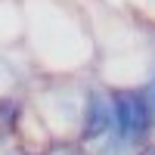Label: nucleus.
I'll return each mask as SVG.
<instances>
[{"label":"nucleus","instance_id":"obj_1","mask_svg":"<svg viewBox=\"0 0 155 155\" xmlns=\"http://www.w3.org/2000/svg\"><path fill=\"white\" fill-rule=\"evenodd\" d=\"M112 127V102L109 93L102 90H87L84 96V112H81V140H99Z\"/></svg>","mask_w":155,"mask_h":155},{"label":"nucleus","instance_id":"obj_2","mask_svg":"<svg viewBox=\"0 0 155 155\" xmlns=\"http://www.w3.org/2000/svg\"><path fill=\"white\" fill-rule=\"evenodd\" d=\"M127 93V112H130V124H127V149L143 146L155 130V112L146 102L143 90H124Z\"/></svg>","mask_w":155,"mask_h":155},{"label":"nucleus","instance_id":"obj_3","mask_svg":"<svg viewBox=\"0 0 155 155\" xmlns=\"http://www.w3.org/2000/svg\"><path fill=\"white\" fill-rule=\"evenodd\" d=\"M19 118H22V99L19 96H3L0 99V127L12 130L19 124Z\"/></svg>","mask_w":155,"mask_h":155},{"label":"nucleus","instance_id":"obj_4","mask_svg":"<svg viewBox=\"0 0 155 155\" xmlns=\"http://www.w3.org/2000/svg\"><path fill=\"white\" fill-rule=\"evenodd\" d=\"M143 93H146V102H149V106H152V112H155V74L149 78V84L143 87Z\"/></svg>","mask_w":155,"mask_h":155},{"label":"nucleus","instance_id":"obj_5","mask_svg":"<svg viewBox=\"0 0 155 155\" xmlns=\"http://www.w3.org/2000/svg\"><path fill=\"white\" fill-rule=\"evenodd\" d=\"M146 155H155V146H152V149H149V152H146Z\"/></svg>","mask_w":155,"mask_h":155},{"label":"nucleus","instance_id":"obj_6","mask_svg":"<svg viewBox=\"0 0 155 155\" xmlns=\"http://www.w3.org/2000/svg\"><path fill=\"white\" fill-rule=\"evenodd\" d=\"M0 143H3V130H0Z\"/></svg>","mask_w":155,"mask_h":155}]
</instances>
